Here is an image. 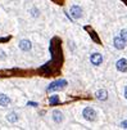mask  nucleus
I'll list each match as a JSON object with an SVG mask.
<instances>
[{
  "label": "nucleus",
  "mask_w": 127,
  "mask_h": 130,
  "mask_svg": "<svg viewBox=\"0 0 127 130\" xmlns=\"http://www.w3.org/2000/svg\"><path fill=\"white\" fill-rule=\"evenodd\" d=\"M82 115H84V117L87 121H95L96 120V112H95L94 108H91V107H86L84 110V112H82Z\"/></svg>",
  "instance_id": "2"
},
{
  "label": "nucleus",
  "mask_w": 127,
  "mask_h": 130,
  "mask_svg": "<svg viewBox=\"0 0 127 130\" xmlns=\"http://www.w3.org/2000/svg\"><path fill=\"white\" fill-rule=\"evenodd\" d=\"M6 120H8L9 122H17L18 121V115L16 113V112H10V113H8V116H6Z\"/></svg>",
  "instance_id": "11"
},
{
  "label": "nucleus",
  "mask_w": 127,
  "mask_h": 130,
  "mask_svg": "<svg viewBox=\"0 0 127 130\" xmlns=\"http://www.w3.org/2000/svg\"><path fill=\"white\" fill-rule=\"evenodd\" d=\"M28 106H31V107H36V106H37V103H36V102H35V103H33V102H28Z\"/></svg>",
  "instance_id": "16"
},
{
  "label": "nucleus",
  "mask_w": 127,
  "mask_h": 130,
  "mask_svg": "<svg viewBox=\"0 0 127 130\" xmlns=\"http://www.w3.org/2000/svg\"><path fill=\"white\" fill-rule=\"evenodd\" d=\"M90 62L94 66H100L103 63V56L100 53H93L91 57H90Z\"/></svg>",
  "instance_id": "4"
},
{
  "label": "nucleus",
  "mask_w": 127,
  "mask_h": 130,
  "mask_svg": "<svg viewBox=\"0 0 127 130\" xmlns=\"http://www.w3.org/2000/svg\"><path fill=\"white\" fill-rule=\"evenodd\" d=\"M53 120L57 122V124H61L63 121V113L61 111H54L53 112Z\"/></svg>",
  "instance_id": "9"
},
{
  "label": "nucleus",
  "mask_w": 127,
  "mask_h": 130,
  "mask_svg": "<svg viewBox=\"0 0 127 130\" xmlns=\"http://www.w3.org/2000/svg\"><path fill=\"white\" fill-rule=\"evenodd\" d=\"M96 98L99 99V101H105V99L108 98V91L105 89H100L96 91Z\"/></svg>",
  "instance_id": "8"
},
{
  "label": "nucleus",
  "mask_w": 127,
  "mask_h": 130,
  "mask_svg": "<svg viewBox=\"0 0 127 130\" xmlns=\"http://www.w3.org/2000/svg\"><path fill=\"white\" fill-rule=\"evenodd\" d=\"M125 97H126V99H127V86L125 88Z\"/></svg>",
  "instance_id": "17"
},
{
  "label": "nucleus",
  "mask_w": 127,
  "mask_h": 130,
  "mask_svg": "<svg viewBox=\"0 0 127 130\" xmlns=\"http://www.w3.org/2000/svg\"><path fill=\"white\" fill-rule=\"evenodd\" d=\"M19 48L23 52H28V50L32 49V44L30 40H21L19 41Z\"/></svg>",
  "instance_id": "6"
},
{
  "label": "nucleus",
  "mask_w": 127,
  "mask_h": 130,
  "mask_svg": "<svg viewBox=\"0 0 127 130\" xmlns=\"http://www.w3.org/2000/svg\"><path fill=\"white\" fill-rule=\"evenodd\" d=\"M121 125H122V128H123V129H127V120L122 121V124H121Z\"/></svg>",
  "instance_id": "15"
},
{
  "label": "nucleus",
  "mask_w": 127,
  "mask_h": 130,
  "mask_svg": "<svg viewBox=\"0 0 127 130\" xmlns=\"http://www.w3.org/2000/svg\"><path fill=\"white\" fill-rule=\"evenodd\" d=\"M113 45H114V48H117V49H119V50H121V49H123L125 48V41L122 40V37L121 36H116L114 37V40H113Z\"/></svg>",
  "instance_id": "7"
},
{
  "label": "nucleus",
  "mask_w": 127,
  "mask_h": 130,
  "mask_svg": "<svg viewBox=\"0 0 127 130\" xmlns=\"http://www.w3.org/2000/svg\"><path fill=\"white\" fill-rule=\"evenodd\" d=\"M69 13H71V17L73 19H78L82 17V9L80 5H72L71 9H69Z\"/></svg>",
  "instance_id": "3"
},
{
  "label": "nucleus",
  "mask_w": 127,
  "mask_h": 130,
  "mask_svg": "<svg viewBox=\"0 0 127 130\" xmlns=\"http://www.w3.org/2000/svg\"><path fill=\"white\" fill-rule=\"evenodd\" d=\"M116 67H117L118 71H121V72H127V59L121 58V59H119L118 62H117Z\"/></svg>",
  "instance_id": "5"
},
{
  "label": "nucleus",
  "mask_w": 127,
  "mask_h": 130,
  "mask_svg": "<svg viewBox=\"0 0 127 130\" xmlns=\"http://www.w3.org/2000/svg\"><path fill=\"white\" fill-rule=\"evenodd\" d=\"M58 102H59V97H58V95H51V97H50V99H49V103H50L51 106L57 104Z\"/></svg>",
  "instance_id": "12"
},
{
  "label": "nucleus",
  "mask_w": 127,
  "mask_h": 130,
  "mask_svg": "<svg viewBox=\"0 0 127 130\" xmlns=\"http://www.w3.org/2000/svg\"><path fill=\"white\" fill-rule=\"evenodd\" d=\"M31 14H32L33 17H39V10H37L36 8H32L31 9Z\"/></svg>",
  "instance_id": "14"
},
{
  "label": "nucleus",
  "mask_w": 127,
  "mask_h": 130,
  "mask_svg": "<svg viewBox=\"0 0 127 130\" xmlns=\"http://www.w3.org/2000/svg\"><path fill=\"white\" fill-rule=\"evenodd\" d=\"M64 86H67V81L65 80H58V81H54V82H51L50 85L48 86V91L50 93V91H55V90H61L63 89Z\"/></svg>",
  "instance_id": "1"
},
{
  "label": "nucleus",
  "mask_w": 127,
  "mask_h": 130,
  "mask_svg": "<svg viewBox=\"0 0 127 130\" xmlns=\"http://www.w3.org/2000/svg\"><path fill=\"white\" fill-rule=\"evenodd\" d=\"M10 103V98L8 95H5V94H0V106H3V107H6Z\"/></svg>",
  "instance_id": "10"
},
{
  "label": "nucleus",
  "mask_w": 127,
  "mask_h": 130,
  "mask_svg": "<svg viewBox=\"0 0 127 130\" xmlns=\"http://www.w3.org/2000/svg\"><path fill=\"white\" fill-rule=\"evenodd\" d=\"M121 37H122V40H123L125 43H127V30H126V28L121 31Z\"/></svg>",
  "instance_id": "13"
}]
</instances>
